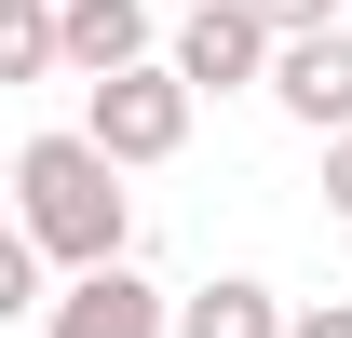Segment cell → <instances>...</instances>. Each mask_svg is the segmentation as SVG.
<instances>
[{
  "label": "cell",
  "mask_w": 352,
  "mask_h": 338,
  "mask_svg": "<svg viewBox=\"0 0 352 338\" xmlns=\"http://www.w3.org/2000/svg\"><path fill=\"white\" fill-rule=\"evenodd\" d=\"M285 338H352V297H325V311H298Z\"/></svg>",
  "instance_id": "7c38bea8"
},
{
  "label": "cell",
  "mask_w": 352,
  "mask_h": 338,
  "mask_svg": "<svg viewBox=\"0 0 352 338\" xmlns=\"http://www.w3.org/2000/svg\"><path fill=\"white\" fill-rule=\"evenodd\" d=\"M163 68H176L190 95H271L285 41H271L258 0H190V14H176V41H163Z\"/></svg>",
  "instance_id": "7a4b0ae2"
},
{
  "label": "cell",
  "mask_w": 352,
  "mask_h": 338,
  "mask_svg": "<svg viewBox=\"0 0 352 338\" xmlns=\"http://www.w3.org/2000/svg\"><path fill=\"white\" fill-rule=\"evenodd\" d=\"M14 230H28L68 284H82V271H135V190H122V163H109L82 122L14 149Z\"/></svg>",
  "instance_id": "6da1fadb"
},
{
  "label": "cell",
  "mask_w": 352,
  "mask_h": 338,
  "mask_svg": "<svg viewBox=\"0 0 352 338\" xmlns=\"http://www.w3.org/2000/svg\"><path fill=\"white\" fill-rule=\"evenodd\" d=\"M0 82H68V0H0Z\"/></svg>",
  "instance_id": "ba28073f"
},
{
  "label": "cell",
  "mask_w": 352,
  "mask_h": 338,
  "mask_svg": "<svg viewBox=\"0 0 352 338\" xmlns=\"http://www.w3.org/2000/svg\"><path fill=\"white\" fill-rule=\"evenodd\" d=\"M41 271H54V257L28 244V230H14V244H0V311H54L68 284H41Z\"/></svg>",
  "instance_id": "9c48e42d"
},
{
  "label": "cell",
  "mask_w": 352,
  "mask_h": 338,
  "mask_svg": "<svg viewBox=\"0 0 352 338\" xmlns=\"http://www.w3.org/2000/svg\"><path fill=\"white\" fill-rule=\"evenodd\" d=\"M190 109H204V95L176 82V68H135V82H95V95H82V135H95L122 176H149V163L190 149Z\"/></svg>",
  "instance_id": "3957f363"
},
{
  "label": "cell",
  "mask_w": 352,
  "mask_h": 338,
  "mask_svg": "<svg viewBox=\"0 0 352 338\" xmlns=\"http://www.w3.org/2000/svg\"><path fill=\"white\" fill-rule=\"evenodd\" d=\"M325 216H352V135L325 149Z\"/></svg>",
  "instance_id": "8fae6325"
},
{
  "label": "cell",
  "mask_w": 352,
  "mask_h": 338,
  "mask_svg": "<svg viewBox=\"0 0 352 338\" xmlns=\"http://www.w3.org/2000/svg\"><path fill=\"white\" fill-rule=\"evenodd\" d=\"M285 325H298V311H285L258 271H217V284L176 297V338H285Z\"/></svg>",
  "instance_id": "52a82bcc"
},
{
  "label": "cell",
  "mask_w": 352,
  "mask_h": 338,
  "mask_svg": "<svg viewBox=\"0 0 352 338\" xmlns=\"http://www.w3.org/2000/svg\"><path fill=\"white\" fill-rule=\"evenodd\" d=\"M163 14H149V0H68V82H135V68H163Z\"/></svg>",
  "instance_id": "277c9868"
},
{
  "label": "cell",
  "mask_w": 352,
  "mask_h": 338,
  "mask_svg": "<svg viewBox=\"0 0 352 338\" xmlns=\"http://www.w3.org/2000/svg\"><path fill=\"white\" fill-rule=\"evenodd\" d=\"M271 109L298 135H325L339 149L352 135V27H325V41H285V68H271Z\"/></svg>",
  "instance_id": "8992f818"
},
{
  "label": "cell",
  "mask_w": 352,
  "mask_h": 338,
  "mask_svg": "<svg viewBox=\"0 0 352 338\" xmlns=\"http://www.w3.org/2000/svg\"><path fill=\"white\" fill-rule=\"evenodd\" d=\"M41 338H176V297L149 271H82V284L41 311Z\"/></svg>",
  "instance_id": "5b68a950"
},
{
  "label": "cell",
  "mask_w": 352,
  "mask_h": 338,
  "mask_svg": "<svg viewBox=\"0 0 352 338\" xmlns=\"http://www.w3.org/2000/svg\"><path fill=\"white\" fill-rule=\"evenodd\" d=\"M271 41H325V27H352V0H258Z\"/></svg>",
  "instance_id": "30bf717a"
}]
</instances>
